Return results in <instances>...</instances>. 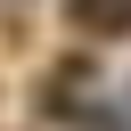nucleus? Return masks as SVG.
<instances>
[{"mask_svg":"<svg viewBox=\"0 0 131 131\" xmlns=\"http://www.w3.org/2000/svg\"><path fill=\"white\" fill-rule=\"evenodd\" d=\"M90 131H115V123H90Z\"/></svg>","mask_w":131,"mask_h":131,"instance_id":"obj_2","label":"nucleus"},{"mask_svg":"<svg viewBox=\"0 0 131 131\" xmlns=\"http://www.w3.org/2000/svg\"><path fill=\"white\" fill-rule=\"evenodd\" d=\"M66 25L90 41H115V33H131V0H66Z\"/></svg>","mask_w":131,"mask_h":131,"instance_id":"obj_1","label":"nucleus"}]
</instances>
